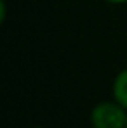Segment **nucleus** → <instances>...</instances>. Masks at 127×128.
Instances as JSON below:
<instances>
[{"mask_svg": "<svg viewBox=\"0 0 127 128\" xmlns=\"http://www.w3.org/2000/svg\"><path fill=\"white\" fill-rule=\"evenodd\" d=\"M127 109L122 107L117 100H105L92 107L91 123L94 128H125Z\"/></svg>", "mask_w": 127, "mask_h": 128, "instance_id": "1", "label": "nucleus"}, {"mask_svg": "<svg viewBox=\"0 0 127 128\" xmlns=\"http://www.w3.org/2000/svg\"><path fill=\"white\" fill-rule=\"evenodd\" d=\"M113 99L127 109V69H122L113 82Z\"/></svg>", "mask_w": 127, "mask_h": 128, "instance_id": "2", "label": "nucleus"}, {"mask_svg": "<svg viewBox=\"0 0 127 128\" xmlns=\"http://www.w3.org/2000/svg\"><path fill=\"white\" fill-rule=\"evenodd\" d=\"M5 19V0H0V21Z\"/></svg>", "mask_w": 127, "mask_h": 128, "instance_id": "3", "label": "nucleus"}, {"mask_svg": "<svg viewBox=\"0 0 127 128\" xmlns=\"http://www.w3.org/2000/svg\"><path fill=\"white\" fill-rule=\"evenodd\" d=\"M105 2H110V4H125L127 0H105Z\"/></svg>", "mask_w": 127, "mask_h": 128, "instance_id": "4", "label": "nucleus"}, {"mask_svg": "<svg viewBox=\"0 0 127 128\" xmlns=\"http://www.w3.org/2000/svg\"><path fill=\"white\" fill-rule=\"evenodd\" d=\"M125 128H127V125H125Z\"/></svg>", "mask_w": 127, "mask_h": 128, "instance_id": "5", "label": "nucleus"}]
</instances>
